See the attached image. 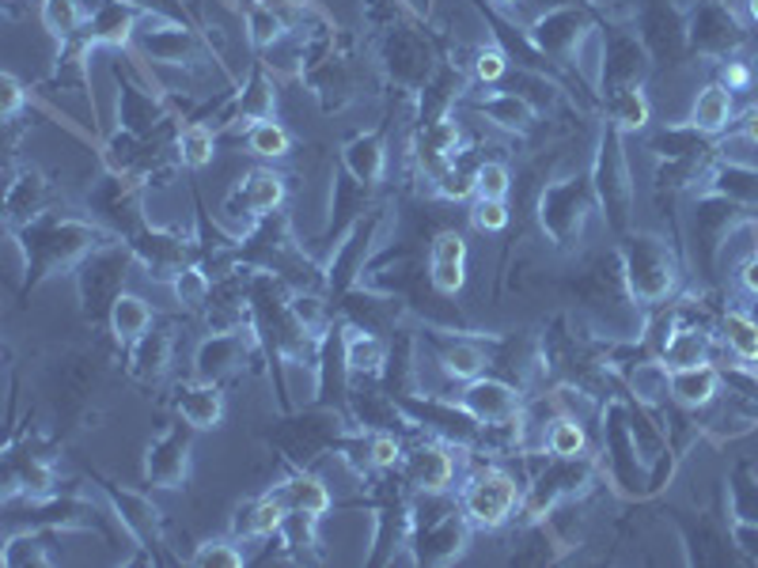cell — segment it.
Segmentation results:
<instances>
[{
	"label": "cell",
	"instance_id": "18",
	"mask_svg": "<svg viewBox=\"0 0 758 568\" xmlns=\"http://www.w3.org/2000/svg\"><path fill=\"white\" fill-rule=\"evenodd\" d=\"M171 405H175V413L187 421V425L198 428V433L221 428V421H224V391H221V383H205V379L179 383V387H175Z\"/></svg>",
	"mask_w": 758,
	"mask_h": 568
},
{
	"label": "cell",
	"instance_id": "6",
	"mask_svg": "<svg viewBox=\"0 0 758 568\" xmlns=\"http://www.w3.org/2000/svg\"><path fill=\"white\" fill-rule=\"evenodd\" d=\"M626 288L641 304H660V299L672 296L675 281H679V265L675 255L667 250V242L652 239V235H633L626 242Z\"/></svg>",
	"mask_w": 758,
	"mask_h": 568
},
{
	"label": "cell",
	"instance_id": "47",
	"mask_svg": "<svg viewBox=\"0 0 758 568\" xmlns=\"http://www.w3.org/2000/svg\"><path fill=\"white\" fill-rule=\"evenodd\" d=\"M471 69H474V80H478V84H501L505 72H508V61L497 46H482V50L474 54Z\"/></svg>",
	"mask_w": 758,
	"mask_h": 568
},
{
	"label": "cell",
	"instance_id": "2",
	"mask_svg": "<svg viewBox=\"0 0 758 568\" xmlns=\"http://www.w3.org/2000/svg\"><path fill=\"white\" fill-rule=\"evenodd\" d=\"M523 489H528V485L516 482L512 470L486 462V466L471 470V474L463 477L459 505H463L474 531H501L508 519L520 516Z\"/></svg>",
	"mask_w": 758,
	"mask_h": 568
},
{
	"label": "cell",
	"instance_id": "55",
	"mask_svg": "<svg viewBox=\"0 0 758 568\" xmlns=\"http://www.w3.org/2000/svg\"><path fill=\"white\" fill-rule=\"evenodd\" d=\"M501 4H516V0H501Z\"/></svg>",
	"mask_w": 758,
	"mask_h": 568
},
{
	"label": "cell",
	"instance_id": "21",
	"mask_svg": "<svg viewBox=\"0 0 758 568\" xmlns=\"http://www.w3.org/2000/svg\"><path fill=\"white\" fill-rule=\"evenodd\" d=\"M285 511H288V505L277 489L247 500V505H239L236 516H232V539H239V542L244 539H273V534L281 531Z\"/></svg>",
	"mask_w": 758,
	"mask_h": 568
},
{
	"label": "cell",
	"instance_id": "36",
	"mask_svg": "<svg viewBox=\"0 0 758 568\" xmlns=\"http://www.w3.org/2000/svg\"><path fill=\"white\" fill-rule=\"evenodd\" d=\"M721 338L739 360H758V322L744 311H729L721 319Z\"/></svg>",
	"mask_w": 758,
	"mask_h": 568
},
{
	"label": "cell",
	"instance_id": "11",
	"mask_svg": "<svg viewBox=\"0 0 758 568\" xmlns=\"http://www.w3.org/2000/svg\"><path fill=\"white\" fill-rule=\"evenodd\" d=\"M345 413L360 433H394V436H417L422 428L414 425L402 402L383 387H372V379L365 383H350V398H345Z\"/></svg>",
	"mask_w": 758,
	"mask_h": 568
},
{
	"label": "cell",
	"instance_id": "8",
	"mask_svg": "<svg viewBox=\"0 0 758 568\" xmlns=\"http://www.w3.org/2000/svg\"><path fill=\"white\" fill-rule=\"evenodd\" d=\"M103 497L115 508V519L129 531V539L152 557V561H171L164 554V511L152 505L144 493L126 489L118 482H103Z\"/></svg>",
	"mask_w": 758,
	"mask_h": 568
},
{
	"label": "cell",
	"instance_id": "35",
	"mask_svg": "<svg viewBox=\"0 0 758 568\" xmlns=\"http://www.w3.org/2000/svg\"><path fill=\"white\" fill-rule=\"evenodd\" d=\"M247 149L262 159H281V156H288V149H293V137H288V129L281 126V121L262 118V121H251V126H247Z\"/></svg>",
	"mask_w": 758,
	"mask_h": 568
},
{
	"label": "cell",
	"instance_id": "40",
	"mask_svg": "<svg viewBox=\"0 0 758 568\" xmlns=\"http://www.w3.org/2000/svg\"><path fill=\"white\" fill-rule=\"evenodd\" d=\"M482 110H486L489 118H494L497 126H505V129H528V126H531V118H535V110H531V103L523 99V95H516V92H501V95H494V99L482 103Z\"/></svg>",
	"mask_w": 758,
	"mask_h": 568
},
{
	"label": "cell",
	"instance_id": "23",
	"mask_svg": "<svg viewBox=\"0 0 758 568\" xmlns=\"http://www.w3.org/2000/svg\"><path fill=\"white\" fill-rule=\"evenodd\" d=\"M721 368H713V364H695V368H667V391H672V398L679 405H690V410H698V405H709L716 394H721Z\"/></svg>",
	"mask_w": 758,
	"mask_h": 568
},
{
	"label": "cell",
	"instance_id": "14",
	"mask_svg": "<svg viewBox=\"0 0 758 568\" xmlns=\"http://www.w3.org/2000/svg\"><path fill=\"white\" fill-rule=\"evenodd\" d=\"M258 334L239 330H216L213 338H205L193 353V379H205V383H221V379L236 376L247 364V356L254 353Z\"/></svg>",
	"mask_w": 758,
	"mask_h": 568
},
{
	"label": "cell",
	"instance_id": "9",
	"mask_svg": "<svg viewBox=\"0 0 758 568\" xmlns=\"http://www.w3.org/2000/svg\"><path fill=\"white\" fill-rule=\"evenodd\" d=\"M193 433L198 428L179 417L149 443V451H144V485H152V489H187Z\"/></svg>",
	"mask_w": 758,
	"mask_h": 568
},
{
	"label": "cell",
	"instance_id": "46",
	"mask_svg": "<svg viewBox=\"0 0 758 568\" xmlns=\"http://www.w3.org/2000/svg\"><path fill=\"white\" fill-rule=\"evenodd\" d=\"M247 23H251V38L254 46H273L281 38V31H285V23H281V15L273 12L270 4H254L251 15H247Z\"/></svg>",
	"mask_w": 758,
	"mask_h": 568
},
{
	"label": "cell",
	"instance_id": "25",
	"mask_svg": "<svg viewBox=\"0 0 758 568\" xmlns=\"http://www.w3.org/2000/svg\"><path fill=\"white\" fill-rule=\"evenodd\" d=\"M695 43L709 54H724L732 46L744 43V27L732 20V12H724L721 4H706L695 20Z\"/></svg>",
	"mask_w": 758,
	"mask_h": 568
},
{
	"label": "cell",
	"instance_id": "19",
	"mask_svg": "<svg viewBox=\"0 0 758 568\" xmlns=\"http://www.w3.org/2000/svg\"><path fill=\"white\" fill-rule=\"evenodd\" d=\"M342 341H345V368H350L353 383H365V379H383L387 371V345L379 334H368V330L353 327V322H342Z\"/></svg>",
	"mask_w": 758,
	"mask_h": 568
},
{
	"label": "cell",
	"instance_id": "16",
	"mask_svg": "<svg viewBox=\"0 0 758 568\" xmlns=\"http://www.w3.org/2000/svg\"><path fill=\"white\" fill-rule=\"evenodd\" d=\"M429 345H433V356H437L440 371L448 379H455V383H466V379H474L486 368H494V353L474 338H463V334L433 338L429 334Z\"/></svg>",
	"mask_w": 758,
	"mask_h": 568
},
{
	"label": "cell",
	"instance_id": "12",
	"mask_svg": "<svg viewBox=\"0 0 758 568\" xmlns=\"http://www.w3.org/2000/svg\"><path fill=\"white\" fill-rule=\"evenodd\" d=\"M459 405H463L471 417H478L486 428L494 425H512L523 413V391L505 376H474L459 387V394H451Z\"/></svg>",
	"mask_w": 758,
	"mask_h": 568
},
{
	"label": "cell",
	"instance_id": "33",
	"mask_svg": "<svg viewBox=\"0 0 758 568\" xmlns=\"http://www.w3.org/2000/svg\"><path fill=\"white\" fill-rule=\"evenodd\" d=\"M383 141L379 137H357V141L345 144V167L353 170V175L360 178V182H379L383 178Z\"/></svg>",
	"mask_w": 758,
	"mask_h": 568
},
{
	"label": "cell",
	"instance_id": "44",
	"mask_svg": "<svg viewBox=\"0 0 758 568\" xmlns=\"http://www.w3.org/2000/svg\"><path fill=\"white\" fill-rule=\"evenodd\" d=\"M171 288H175V296H179L182 307H201V304H209V296H213V281H209L201 270H193V265H187V270L171 281Z\"/></svg>",
	"mask_w": 758,
	"mask_h": 568
},
{
	"label": "cell",
	"instance_id": "43",
	"mask_svg": "<svg viewBox=\"0 0 758 568\" xmlns=\"http://www.w3.org/2000/svg\"><path fill=\"white\" fill-rule=\"evenodd\" d=\"M288 311H293V319L300 322L304 330H308V334H316V338H322L330 330V319H327V304H322L319 296H293L288 299Z\"/></svg>",
	"mask_w": 758,
	"mask_h": 568
},
{
	"label": "cell",
	"instance_id": "42",
	"mask_svg": "<svg viewBox=\"0 0 758 568\" xmlns=\"http://www.w3.org/2000/svg\"><path fill=\"white\" fill-rule=\"evenodd\" d=\"M474 186H478V193L474 198H508V190H512V175H508L505 164H497V159H482L478 167H474Z\"/></svg>",
	"mask_w": 758,
	"mask_h": 568
},
{
	"label": "cell",
	"instance_id": "54",
	"mask_svg": "<svg viewBox=\"0 0 758 568\" xmlns=\"http://www.w3.org/2000/svg\"><path fill=\"white\" fill-rule=\"evenodd\" d=\"M747 12H751V20L758 23V0H747Z\"/></svg>",
	"mask_w": 758,
	"mask_h": 568
},
{
	"label": "cell",
	"instance_id": "24",
	"mask_svg": "<svg viewBox=\"0 0 758 568\" xmlns=\"http://www.w3.org/2000/svg\"><path fill=\"white\" fill-rule=\"evenodd\" d=\"M277 493L285 497L288 508H300V511H311V516H327L334 508V497H330L327 482L319 474H311L308 466H296L285 482L277 485Z\"/></svg>",
	"mask_w": 758,
	"mask_h": 568
},
{
	"label": "cell",
	"instance_id": "13",
	"mask_svg": "<svg viewBox=\"0 0 758 568\" xmlns=\"http://www.w3.org/2000/svg\"><path fill=\"white\" fill-rule=\"evenodd\" d=\"M595 190H600V201L607 209L611 227L623 232L626 221H630V205H633V186L630 175H626V159H623V144H618V129H607L600 141V164H595Z\"/></svg>",
	"mask_w": 758,
	"mask_h": 568
},
{
	"label": "cell",
	"instance_id": "15",
	"mask_svg": "<svg viewBox=\"0 0 758 568\" xmlns=\"http://www.w3.org/2000/svg\"><path fill=\"white\" fill-rule=\"evenodd\" d=\"M584 213H588V190L584 182L569 178L561 186H550L543 193V227L554 235V242H572L584 227Z\"/></svg>",
	"mask_w": 758,
	"mask_h": 568
},
{
	"label": "cell",
	"instance_id": "3",
	"mask_svg": "<svg viewBox=\"0 0 758 568\" xmlns=\"http://www.w3.org/2000/svg\"><path fill=\"white\" fill-rule=\"evenodd\" d=\"M103 242V232H95L92 224L76 221H43L27 224V284H38L50 273H58L61 265L76 262L80 255H92Z\"/></svg>",
	"mask_w": 758,
	"mask_h": 568
},
{
	"label": "cell",
	"instance_id": "5",
	"mask_svg": "<svg viewBox=\"0 0 758 568\" xmlns=\"http://www.w3.org/2000/svg\"><path fill=\"white\" fill-rule=\"evenodd\" d=\"M471 454L474 451L455 448L440 436L417 433L414 443H406V454H402V485L414 493H451Z\"/></svg>",
	"mask_w": 758,
	"mask_h": 568
},
{
	"label": "cell",
	"instance_id": "50",
	"mask_svg": "<svg viewBox=\"0 0 758 568\" xmlns=\"http://www.w3.org/2000/svg\"><path fill=\"white\" fill-rule=\"evenodd\" d=\"M23 99H27L23 84L12 76V72H4V76H0V110H4V118H15L23 107Z\"/></svg>",
	"mask_w": 758,
	"mask_h": 568
},
{
	"label": "cell",
	"instance_id": "28",
	"mask_svg": "<svg viewBox=\"0 0 758 568\" xmlns=\"http://www.w3.org/2000/svg\"><path fill=\"white\" fill-rule=\"evenodd\" d=\"M709 356V334L698 327H679L664 338L660 345V360L667 368H695V364H706Z\"/></svg>",
	"mask_w": 758,
	"mask_h": 568
},
{
	"label": "cell",
	"instance_id": "49",
	"mask_svg": "<svg viewBox=\"0 0 758 568\" xmlns=\"http://www.w3.org/2000/svg\"><path fill=\"white\" fill-rule=\"evenodd\" d=\"M437 186H440V193L443 198H471V193H478V186H474V170H463V167H455V164H448L437 175Z\"/></svg>",
	"mask_w": 758,
	"mask_h": 568
},
{
	"label": "cell",
	"instance_id": "26",
	"mask_svg": "<svg viewBox=\"0 0 758 568\" xmlns=\"http://www.w3.org/2000/svg\"><path fill=\"white\" fill-rule=\"evenodd\" d=\"M232 201H244L247 216H265L285 201V178L273 175V170H251Z\"/></svg>",
	"mask_w": 758,
	"mask_h": 568
},
{
	"label": "cell",
	"instance_id": "48",
	"mask_svg": "<svg viewBox=\"0 0 758 568\" xmlns=\"http://www.w3.org/2000/svg\"><path fill=\"white\" fill-rule=\"evenodd\" d=\"M46 27H50L54 35L69 38L72 31L80 27V8H76V0H46Z\"/></svg>",
	"mask_w": 758,
	"mask_h": 568
},
{
	"label": "cell",
	"instance_id": "27",
	"mask_svg": "<svg viewBox=\"0 0 758 568\" xmlns=\"http://www.w3.org/2000/svg\"><path fill=\"white\" fill-rule=\"evenodd\" d=\"M110 334H115L122 345H133L152 330V307L144 304L133 292H118L115 307H110Z\"/></svg>",
	"mask_w": 758,
	"mask_h": 568
},
{
	"label": "cell",
	"instance_id": "7",
	"mask_svg": "<svg viewBox=\"0 0 758 568\" xmlns=\"http://www.w3.org/2000/svg\"><path fill=\"white\" fill-rule=\"evenodd\" d=\"M402 410L414 417V425L429 436H440V440L455 443V448L466 451H478L482 448V436H486V425L478 417L463 410L455 398H443V394H429L422 402L417 394H402L399 398Z\"/></svg>",
	"mask_w": 758,
	"mask_h": 568
},
{
	"label": "cell",
	"instance_id": "17",
	"mask_svg": "<svg viewBox=\"0 0 758 568\" xmlns=\"http://www.w3.org/2000/svg\"><path fill=\"white\" fill-rule=\"evenodd\" d=\"M27 516H31V526L43 523V526H54V531H103V523L95 519V505L84 497H72V493H50V497H38V500H27Z\"/></svg>",
	"mask_w": 758,
	"mask_h": 568
},
{
	"label": "cell",
	"instance_id": "37",
	"mask_svg": "<svg viewBox=\"0 0 758 568\" xmlns=\"http://www.w3.org/2000/svg\"><path fill=\"white\" fill-rule=\"evenodd\" d=\"M137 15L129 12V4H122V0H110V4H103L99 12H95L92 20V38L95 43H126L129 31H133Z\"/></svg>",
	"mask_w": 758,
	"mask_h": 568
},
{
	"label": "cell",
	"instance_id": "32",
	"mask_svg": "<svg viewBox=\"0 0 758 568\" xmlns=\"http://www.w3.org/2000/svg\"><path fill=\"white\" fill-rule=\"evenodd\" d=\"M277 539H281V546H285L288 554L304 557L308 549L319 546V516H311V511H300V508H288L285 519H281Z\"/></svg>",
	"mask_w": 758,
	"mask_h": 568
},
{
	"label": "cell",
	"instance_id": "45",
	"mask_svg": "<svg viewBox=\"0 0 758 568\" xmlns=\"http://www.w3.org/2000/svg\"><path fill=\"white\" fill-rule=\"evenodd\" d=\"M471 224L478 227V232H505V227H508V205L501 198H474Z\"/></svg>",
	"mask_w": 758,
	"mask_h": 568
},
{
	"label": "cell",
	"instance_id": "4",
	"mask_svg": "<svg viewBox=\"0 0 758 568\" xmlns=\"http://www.w3.org/2000/svg\"><path fill=\"white\" fill-rule=\"evenodd\" d=\"M58 448L46 436H15L4 451V505L15 500H38L58 493Z\"/></svg>",
	"mask_w": 758,
	"mask_h": 568
},
{
	"label": "cell",
	"instance_id": "34",
	"mask_svg": "<svg viewBox=\"0 0 758 568\" xmlns=\"http://www.w3.org/2000/svg\"><path fill=\"white\" fill-rule=\"evenodd\" d=\"M546 454H561V459H577V454H588V433L580 417H558L546 428Z\"/></svg>",
	"mask_w": 758,
	"mask_h": 568
},
{
	"label": "cell",
	"instance_id": "51",
	"mask_svg": "<svg viewBox=\"0 0 758 568\" xmlns=\"http://www.w3.org/2000/svg\"><path fill=\"white\" fill-rule=\"evenodd\" d=\"M721 80H724V87H729V92H744V87L755 80V69H751V64H744V61H729L721 69Z\"/></svg>",
	"mask_w": 758,
	"mask_h": 568
},
{
	"label": "cell",
	"instance_id": "38",
	"mask_svg": "<svg viewBox=\"0 0 758 568\" xmlns=\"http://www.w3.org/2000/svg\"><path fill=\"white\" fill-rule=\"evenodd\" d=\"M611 121H615V129L649 126V99H644L641 87L630 84V87H618V92L611 95Z\"/></svg>",
	"mask_w": 758,
	"mask_h": 568
},
{
	"label": "cell",
	"instance_id": "22",
	"mask_svg": "<svg viewBox=\"0 0 758 568\" xmlns=\"http://www.w3.org/2000/svg\"><path fill=\"white\" fill-rule=\"evenodd\" d=\"M175 338L171 330H149L141 341L129 345V376L144 387H156L167 376V364H171Z\"/></svg>",
	"mask_w": 758,
	"mask_h": 568
},
{
	"label": "cell",
	"instance_id": "29",
	"mask_svg": "<svg viewBox=\"0 0 758 568\" xmlns=\"http://www.w3.org/2000/svg\"><path fill=\"white\" fill-rule=\"evenodd\" d=\"M46 534L43 531H12L4 539V549H0V565L4 568H43V565H54V554L46 549Z\"/></svg>",
	"mask_w": 758,
	"mask_h": 568
},
{
	"label": "cell",
	"instance_id": "31",
	"mask_svg": "<svg viewBox=\"0 0 758 568\" xmlns=\"http://www.w3.org/2000/svg\"><path fill=\"white\" fill-rule=\"evenodd\" d=\"M43 201H46V182L35 170H27V175H23L20 182H12V190H8V224L20 227V224L38 221V216H43Z\"/></svg>",
	"mask_w": 758,
	"mask_h": 568
},
{
	"label": "cell",
	"instance_id": "1",
	"mask_svg": "<svg viewBox=\"0 0 758 568\" xmlns=\"http://www.w3.org/2000/svg\"><path fill=\"white\" fill-rule=\"evenodd\" d=\"M595 474H600V462H595L592 454H577V459L550 454L546 466L535 474V482L523 489V505H520L523 526L543 523V519H550L554 511H558V505L584 497L595 485Z\"/></svg>",
	"mask_w": 758,
	"mask_h": 568
},
{
	"label": "cell",
	"instance_id": "52",
	"mask_svg": "<svg viewBox=\"0 0 758 568\" xmlns=\"http://www.w3.org/2000/svg\"><path fill=\"white\" fill-rule=\"evenodd\" d=\"M739 281H744V288L758 299V250H755L751 258H747L744 265H739Z\"/></svg>",
	"mask_w": 758,
	"mask_h": 568
},
{
	"label": "cell",
	"instance_id": "39",
	"mask_svg": "<svg viewBox=\"0 0 758 568\" xmlns=\"http://www.w3.org/2000/svg\"><path fill=\"white\" fill-rule=\"evenodd\" d=\"M179 156H182V164L193 167V170H201V167L213 164V156H216L213 129L201 126V121H193V126L182 129V133H179Z\"/></svg>",
	"mask_w": 758,
	"mask_h": 568
},
{
	"label": "cell",
	"instance_id": "30",
	"mask_svg": "<svg viewBox=\"0 0 758 568\" xmlns=\"http://www.w3.org/2000/svg\"><path fill=\"white\" fill-rule=\"evenodd\" d=\"M732 121V92L724 84H709L698 92L695 110H690V126L698 133H721Z\"/></svg>",
	"mask_w": 758,
	"mask_h": 568
},
{
	"label": "cell",
	"instance_id": "53",
	"mask_svg": "<svg viewBox=\"0 0 758 568\" xmlns=\"http://www.w3.org/2000/svg\"><path fill=\"white\" fill-rule=\"evenodd\" d=\"M739 133H744L751 144H758V107L744 110V118H739Z\"/></svg>",
	"mask_w": 758,
	"mask_h": 568
},
{
	"label": "cell",
	"instance_id": "41",
	"mask_svg": "<svg viewBox=\"0 0 758 568\" xmlns=\"http://www.w3.org/2000/svg\"><path fill=\"white\" fill-rule=\"evenodd\" d=\"M190 565H198V568H244L247 557H244V549H239V539H209L193 549Z\"/></svg>",
	"mask_w": 758,
	"mask_h": 568
},
{
	"label": "cell",
	"instance_id": "10",
	"mask_svg": "<svg viewBox=\"0 0 758 568\" xmlns=\"http://www.w3.org/2000/svg\"><path fill=\"white\" fill-rule=\"evenodd\" d=\"M126 265H129V255L118 247H107V250H95L80 262V273H76V288H80V304H84V315L87 319H110V307H115L118 292H122V281H126Z\"/></svg>",
	"mask_w": 758,
	"mask_h": 568
},
{
	"label": "cell",
	"instance_id": "20",
	"mask_svg": "<svg viewBox=\"0 0 758 568\" xmlns=\"http://www.w3.org/2000/svg\"><path fill=\"white\" fill-rule=\"evenodd\" d=\"M429 277L433 288L443 296H455L466 284V239L459 232H440L429 250Z\"/></svg>",
	"mask_w": 758,
	"mask_h": 568
}]
</instances>
